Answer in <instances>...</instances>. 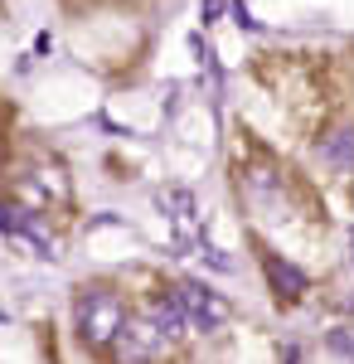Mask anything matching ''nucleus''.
I'll use <instances>...</instances> for the list:
<instances>
[{
	"label": "nucleus",
	"instance_id": "obj_1",
	"mask_svg": "<svg viewBox=\"0 0 354 364\" xmlns=\"http://www.w3.org/2000/svg\"><path fill=\"white\" fill-rule=\"evenodd\" d=\"M122 321H127V306H122L117 291H107V287H87V291L78 296V336H82V345L107 350L112 336L122 331Z\"/></svg>",
	"mask_w": 354,
	"mask_h": 364
},
{
	"label": "nucleus",
	"instance_id": "obj_2",
	"mask_svg": "<svg viewBox=\"0 0 354 364\" xmlns=\"http://www.w3.org/2000/svg\"><path fill=\"white\" fill-rule=\"evenodd\" d=\"M112 350H117V364H156L170 350V331L146 311V316H127L122 331L112 336Z\"/></svg>",
	"mask_w": 354,
	"mask_h": 364
},
{
	"label": "nucleus",
	"instance_id": "obj_3",
	"mask_svg": "<svg viewBox=\"0 0 354 364\" xmlns=\"http://www.w3.org/2000/svg\"><path fill=\"white\" fill-rule=\"evenodd\" d=\"M0 233L15 238L20 248H29L34 257H58V238L44 228L39 214H29V209H20V204H5V199H0Z\"/></svg>",
	"mask_w": 354,
	"mask_h": 364
},
{
	"label": "nucleus",
	"instance_id": "obj_4",
	"mask_svg": "<svg viewBox=\"0 0 354 364\" xmlns=\"http://www.w3.org/2000/svg\"><path fill=\"white\" fill-rule=\"evenodd\" d=\"M175 301L185 311V326H194V331H218L228 321V301L218 291H209V287H199V282H180Z\"/></svg>",
	"mask_w": 354,
	"mask_h": 364
},
{
	"label": "nucleus",
	"instance_id": "obj_5",
	"mask_svg": "<svg viewBox=\"0 0 354 364\" xmlns=\"http://www.w3.org/2000/svg\"><path fill=\"white\" fill-rule=\"evenodd\" d=\"M156 204L165 209V219H170V233L180 238V243H199V204H194L190 190H161Z\"/></svg>",
	"mask_w": 354,
	"mask_h": 364
},
{
	"label": "nucleus",
	"instance_id": "obj_6",
	"mask_svg": "<svg viewBox=\"0 0 354 364\" xmlns=\"http://www.w3.org/2000/svg\"><path fill=\"white\" fill-rule=\"evenodd\" d=\"M267 282H272L277 296H286V301H296L301 291L311 287V282H306V272H301V267H291V262H281V257H267Z\"/></svg>",
	"mask_w": 354,
	"mask_h": 364
},
{
	"label": "nucleus",
	"instance_id": "obj_7",
	"mask_svg": "<svg viewBox=\"0 0 354 364\" xmlns=\"http://www.w3.org/2000/svg\"><path fill=\"white\" fill-rule=\"evenodd\" d=\"M321 156H326L335 170H354V127H340L321 141Z\"/></svg>",
	"mask_w": 354,
	"mask_h": 364
}]
</instances>
